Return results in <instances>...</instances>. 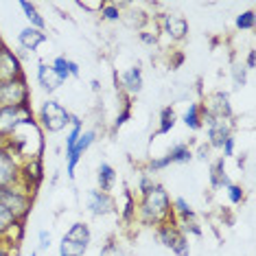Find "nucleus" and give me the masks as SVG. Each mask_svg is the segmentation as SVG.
Listing matches in <instances>:
<instances>
[{
	"instance_id": "c756f323",
	"label": "nucleus",
	"mask_w": 256,
	"mask_h": 256,
	"mask_svg": "<svg viewBox=\"0 0 256 256\" xmlns=\"http://www.w3.org/2000/svg\"><path fill=\"white\" fill-rule=\"evenodd\" d=\"M98 16H101L103 22H120L123 20V11H120V7L114 2H106V7L101 9Z\"/></svg>"
},
{
	"instance_id": "a211bd4d",
	"label": "nucleus",
	"mask_w": 256,
	"mask_h": 256,
	"mask_svg": "<svg viewBox=\"0 0 256 256\" xmlns=\"http://www.w3.org/2000/svg\"><path fill=\"white\" fill-rule=\"evenodd\" d=\"M22 226L4 206H0V241H9L11 246H18L22 236Z\"/></svg>"
},
{
	"instance_id": "c03bdc74",
	"label": "nucleus",
	"mask_w": 256,
	"mask_h": 256,
	"mask_svg": "<svg viewBox=\"0 0 256 256\" xmlns=\"http://www.w3.org/2000/svg\"><path fill=\"white\" fill-rule=\"evenodd\" d=\"M0 256H14V246L9 241H0Z\"/></svg>"
},
{
	"instance_id": "7ed1b4c3",
	"label": "nucleus",
	"mask_w": 256,
	"mask_h": 256,
	"mask_svg": "<svg viewBox=\"0 0 256 256\" xmlns=\"http://www.w3.org/2000/svg\"><path fill=\"white\" fill-rule=\"evenodd\" d=\"M72 114L68 112V108L64 106L57 98H46V101L40 106L38 110V125L40 130L46 134H60L64 132L68 125H70Z\"/></svg>"
},
{
	"instance_id": "423d86ee",
	"label": "nucleus",
	"mask_w": 256,
	"mask_h": 256,
	"mask_svg": "<svg viewBox=\"0 0 256 256\" xmlns=\"http://www.w3.org/2000/svg\"><path fill=\"white\" fill-rule=\"evenodd\" d=\"M24 106H31V88H28L26 77L2 81L0 84V110Z\"/></svg>"
},
{
	"instance_id": "f8f14e48",
	"label": "nucleus",
	"mask_w": 256,
	"mask_h": 256,
	"mask_svg": "<svg viewBox=\"0 0 256 256\" xmlns=\"http://www.w3.org/2000/svg\"><path fill=\"white\" fill-rule=\"evenodd\" d=\"M44 182V162L42 158H31L20 162V184L26 193L36 195L40 184Z\"/></svg>"
},
{
	"instance_id": "e433bc0d",
	"label": "nucleus",
	"mask_w": 256,
	"mask_h": 256,
	"mask_svg": "<svg viewBox=\"0 0 256 256\" xmlns=\"http://www.w3.org/2000/svg\"><path fill=\"white\" fill-rule=\"evenodd\" d=\"M50 246H53V234H50V230H40L38 232V250L36 252H48Z\"/></svg>"
},
{
	"instance_id": "ddd939ff",
	"label": "nucleus",
	"mask_w": 256,
	"mask_h": 256,
	"mask_svg": "<svg viewBox=\"0 0 256 256\" xmlns=\"http://www.w3.org/2000/svg\"><path fill=\"white\" fill-rule=\"evenodd\" d=\"M86 210H88L92 217H108V214H114L118 210L116 206V200L112 197V193H103L98 188H90L86 193Z\"/></svg>"
},
{
	"instance_id": "bb28decb",
	"label": "nucleus",
	"mask_w": 256,
	"mask_h": 256,
	"mask_svg": "<svg viewBox=\"0 0 256 256\" xmlns=\"http://www.w3.org/2000/svg\"><path fill=\"white\" fill-rule=\"evenodd\" d=\"M20 9H22V14H24L28 26L40 28V31H46V20H44V16L38 11L36 4L28 2V0H22V2H20Z\"/></svg>"
},
{
	"instance_id": "a19ab883",
	"label": "nucleus",
	"mask_w": 256,
	"mask_h": 256,
	"mask_svg": "<svg viewBox=\"0 0 256 256\" xmlns=\"http://www.w3.org/2000/svg\"><path fill=\"white\" fill-rule=\"evenodd\" d=\"M130 118H132V103L127 101V103H125V108L118 112V116H116V120H114V130H118V127H123V125H125Z\"/></svg>"
},
{
	"instance_id": "72a5a7b5",
	"label": "nucleus",
	"mask_w": 256,
	"mask_h": 256,
	"mask_svg": "<svg viewBox=\"0 0 256 256\" xmlns=\"http://www.w3.org/2000/svg\"><path fill=\"white\" fill-rule=\"evenodd\" d=\"M226 195H228V202L232 204V206H238V204H243V200H246V190H243V186L234 184V182H232L230 186H226Z\"/></svg>"
},
{
	"instance_id": "6ab92c4d",
	"label": "nucleus",
	"mask_w": 256,
	"mask_h": 256,
	"mask_svg": "<svg viewBox=\"0 0 256 256\" xmlns=\"http://www.w3.org/2000/svg\"><path fill=\"white\" fill-rule=\"evenodd\" d=\"M36 79H38V84L42 86V90L46 92V94H53V92H57L64 86V79L55 72V68L50 66L48 62H40L38 64Z\"/></svg>"
},
{
	"instance_id": "1a4fd4ad",
	"label": "nucleus",
	"mask_w": 256,
	"mask_h": 256,
	"mask_svg": "<svg viewBox=\"0 0 256 256\" xmlns=\"http://www.w3.org/2000/svg\"><path fill=\"white\" fill-rule=\"evenodd\" d=\"M200 110L204 116H212V118H232L234 116L230 94L224 90H212L208 94H204L200 101Z\"/></svg>"
},
{
	"instance_id": "58836bf2",
	"label": "nucleus",
	"mask_w": 256,
	"mask_h": 256,
	"mask_svg": "<svg viewBox=\"0 0 256 256\" xmlns=\"http://www.w3.org/2000/svg\"><path fill=\"white\" fill-rule=\"evenodd\" d=\"M234 151H236V138H234V134H232V136H228L226 138V142L221 144V158H232V156H234Z\"/></svg>"
},
{
	"instance_id": "393cba45",
	"label": "nucleus",
	"mask_w": 256,
	"mask_h": 256,
	"mask_svg": "<svg viewBox=\"0 0 256 256\" xmlns=\"http://www.w3.org/2000/svg\"><path fill=\"white\" fill-rule=\"evenodd\" d=\"M66 238H70V241H77V243H86V246H90L92 243V230L90 226L86 224V221H74L70 228L66 230Z\"/></svg>"
},
{
	"instance_id": "cd10ccee",
	"label": "nucleus",
	"mask_w": 256,
	"mask_h": 256,
	"mask_svg": "<svg viewBox=\"0 0 256 256\" xmlns=\"http://www.w3.org/2000/svg\"><path fill=\"white\" fill-rule=\"evenodd\" d=\"M176 123H178V114H176V110H173L171 106L162 108L160 120H158V130H156V134H158V136H166V134H171V130L176 127Z\"/></svg>"
},
{
	"instance_id": "f704fd0d",
	"label": "nucleus",
	"mask_w": 256,
	"mask_h": 256,
	"mask_svg": "<svg viewBox=\"0 0 256 256\" xmlns=\"http://www.w3.org/2000/svg\"><path fill=\"white\" fill-rule=\"evenodd\" d=\"M254 11H243V14L236 16L234 20V26L238 28V31H252L254 28Z\"/></svg>"
},
{
	"instance_id": "2eb2a0df",
	"label": "nucleus",
	"mask_w": 256,
	"mask_h": 256,
	"mask_svg": "<svg viewBox=\"0 0 256 256\" xmlns=\"http://www.w3.org/2000/svg\"><path fill=\"white\" fill-rule=\"evenodd\" d=\"M158 28L171 42H184V40L188 38V22L180 14H160Z\"/></svg>"
},
{
	"instance_id": "473e14b6",
	"label": "nucleus",
	"mask_w": 256,
	"mask_h": 256,
	"mask_svg": "<svg viewBox=\"0 0 256 256\" xmlns=\"http://www.w3.org/2000/svg\"><path fill=\"white\" fill-rule=\"evenodd\" d=\"M120 217H123L125 224H132L136 219V197L132 193H125V206L120 210Z\"/></svg>"
},
{
	"instance_id": "c85d7f7f",
	"label": "nucleus",
	"mask_w": 256,
	"mask_h": 256,
	"mask_svg": "<svg viewBox=\"0 0 256 256\" xmlns=\"http://www.w3.org/2000/svg\"><path fill=\"white\" fill-rule=\"evenodd\" d=\"M90 246H86V243H77V241H70V238L62 236L60 241V256H86Z\"/></svg>"
},
{
	"instance_id": "4c0bfd02",
	"label": "nucleus",
	"mask_w": 256,
	"mask_h": 256,
	"mask_svg": "<svg viewBox=\"0 0 256 256\" xmlns=\"http://www.w3.org/2000/svg\"><path fill=\"white\" fill-rule=\"evenodd\" d=\"M77 7L84 9V11H90V14H101V9L106 7V2L103 0H77Z\"/></svg>"
},
{
	"instance_id": "49530a36",
	"label": "nucleus",
	"mask_w": 256,
	"mask_h": 256,
	"mask_svg": "<svg viewBox=\"0 0 256 256\" xmlns=\"http://www.w3.org/2000/svg\"><path fill=\"white\" fill-rule=\"evenodd\" d=\"M0 44H2V40H0Z\"/></svg>"
},
{
	"instance_id": "9b49d317",
	"label": "nucleus",
	"mask_w": 256,
	"mask_h": 256,
	"mask_svg": "<svg viewBox=\"0 0 256 256\" xmlns=\"http://www.w3.org/2000/svg\"><path fill=\"white\" fill-rule=\"evenodd\" d=\"M202 123L206 127V144L210 149H221V144L228 136H232V130H234L232 118H212V116L202 114Z\"/></svg>"
},
{
	"instance_id": "37998d69",
	"label": "nucleus",
	"mask_w": 256,
	"mask_h": 256,
	"mask_svg": "<svg viewBox=\"0 0 256 256\" xmlns=\"http://www.w3.org/2000/svg\"><path fill=\"white\" fill-rule=\"evenodd\" d=\"M243 66L248 68V72H250V70H254V68H256V50H254V48H250V50H248V55H246V62H243Z\"/></svg>"
},
{
	"instance_id": "f3484780",
	"label": "nucleus",
	"mask_w": 256,
	"mask_h": 256,
	"mask_svg": "<svg viewBox=\"0 0 256 256\" xmlns=\"http://www.w3.org/2000/svg\"><path fill=\"white\" fill-rule=\"evenodd\" d=\"M18 77H24L20 57L14 50H9L4 44H0V84L9 79H18Z\"/></svg>"
},
{
	"instance_id": "ea45409f",
	"label": "nucleus",
	"mask_w": 256,
	"mask_h": 256,
	"mask_svg": "<svg viewBox=\"0 0 256 256\" xmlns=\"http://www.w3.org/2000/svg\"><path fill=\"white\" fill-rule=\"evenodd\" d=\"M138 40H140L142 44H147V46H156L158 44V40H160V36L156 31H147V28H140L138 31Z\"/></svg>"
},
{
	"instance_id": "b1692460",
	"label": "nucleus",
	"mask_w": 256,
	"mask_h": 256,
	"mask_svg": "<svg viewBox=\"0 0 256 256\" xmlns=\"http://www.w3.org/2000/svg\"><path fill=\"white\" fill-rule=\"evenodd\" d=\"M164 160L168 164H188V162H193V149L186 142H178L173 147H168V151L164 154Z\"/></svg>"
},
{
	"instance_id": "c9c22d12",
	"label": "nucleus",
	"mask_w": 256,
	"mask_h": 256,
	"mask_svg": "<svg viewBox=\"0 0 256 256\" xmlns=\"http://www.w3.org/2000/svg\"><path fill=\"white\" fill-rule=\"evenodd\" d=\"M98 256H125V252H123V248L118 246V241L110 238V241L103 243V248L98 250Z\"/></svg>"
},
{
	"instance_id": "a18cd8bd",
	"label": "nucleus",
	"mask_w": 256,
	"mask_h": 256,
	"mask_svg": "<svg viewBox=\"0 0 256 256\" xmlns=\"http://www.w3.org/2000/svg\"><path fill=\"white\" fill-rule=\"evenodd\" d=\"M31 256H40V252H31Z\"/></svg>"
},
{
	"instance_id": "0eeeda50",
	"label": "nucleus",
	"mask_w": 256,
	"mask_h": 256,
	"mask_svg": "<svg viewBox=\"0 0 256 256\" xmlns=\"http://www.w3.org/2000/svg\"><path fill=\"white\" fill-rule=\"evenodd\" d=\"M171 206H173V219H171L173 224H176L186 236L188 234L202 236V226H200V219H197L195 208L190 206L184 197H176V200L171 202Z\"/></svg>"
},
{
	"instance_id": "4468645a",
	"label": "nucleus",
	"mask_w": 256,
	"mask_h": 256,
	"mask_svg": "<svg viewBox=\"0 0 256 256\" xmlns=\"http://www.w3.org/2000/svg\"><path fill=\"white\" fill-rule=\"evenodd\" d=\"M96 140V130H84V134L79 136V140L74 142V147L70 151H66V176L68 180H74V171L77 164L84 158V154L88 151Z\"/></svg>"
},
{
	"instance_id": "dca6fc26",
	"label": "nucleus",
	"mask_w": 256,
	"mask_h": 256,
	"mask_svg": "<svg viewBox=\"0 0 256 256\" xmlns=\"http://www.w3.org/2000/svg\"><path fill=\"white\" fill-rule=\"evenodd\" d=\"M118 90L127 96V101L134 96H138L144 88V77H142V68L140 66H130L127 70H123L116 77Z\"/></svg>"
},
{
	"instance_id": "20e7f679",
	"label": "nucleus",
	"mask_w": 256,
	"mask_h": 256,
	"mask_svg": "<svg viewBox=\"0 0 256 256\" xmlns=\"http://www.w3.org/2000/svg\"><path fill=\"white\" fill-rule=\"evenodd\" d=\"M154 236H156V241H158L162 248L171 250L176 256H190L188 236H186L184 232L173 224V221H166V224L154 228Z\"/></svg>"
},
{
	"instance_id": "9d476101",
	"label": "nucleus",
	"mask_w": 256,
	"mask_h": 256,
	"mask_svg": "<svg viewBox=\"0 0 256 256\" xmlns=\"http://www.w3.org/2000/svg\"><path fill=\"white\" fill-rule=\"evenodd\" d=\"M33 118L31 106L24 108H2L0 110V142H7L14 132L24 123V120Z\"/></svg>"
},
{
	"instance_id": "4be33fe9",
	"label": "nucleus",
	"mask_w": 256,
	"mask_h": 256,
	"mask_svg": "<svg viewBox=\"0 0 256 256\" xmlns=\"http://www.w3.org/2000/svg\"><path fill=\"white\" fill-rule=\"evenodd\" d=\"M116 180H118V176H116V168L110 164V162H101L96 168V188L103 190V193H112L114 186H116Z\"/></svg>"
},
{
	"instance_id": "a878e982",
	"label": "nucleus",
	"mask_w": 256,
	"mask_h": 256,
	"mask_svg": "<svg viewBox=\"0 0 256 256\" xmlns=\"http://www.w3.org/2000/svg\"><path fill=\"white\" fill-rule=\"evenodd\" d=\"M182 123L186 125V130H190V132H200L204 123H202V110H200V103H188V108L184 110V114H182Z\"/></svg>"
},
{
	"instance_id": "5701e85b",
	"label": "nucleus",
	"mask_w": 256,
	"mask_h": 256,
	"mask_svg": "<svg viewBox=\"0 0 256 256\" xmlns=\"http://www.w3.org/2000/svg\"><path fill=\"white\" fill-rule=\"evenodd\" d=\"M50 66H53V68H55V72L64 79V84H66V81L70 79V77H79V72H81L79 64H77V62H72V60H68L66 55H57L55 60L50 62Z\"/></svg>"
},
{
	"instance_id": "aec40b11",
	"label": "nucleus",
	"mask_w": 256,
	"mask_h": 256,
	"mask_svg": "<svg viewBox=\"0 0 256 256\" xmlns=\"http://www.w3.org/2000/svg\"><path fill=\"white\" fill-rule=\"evenodd\" d=\"M46 40H48L46 31H40V28H33V26H24L18 33V44L24 53H36Z\"/></svg>"
},
{
	"instance_id": "412c9836",
	"label": "nucleus",
	"mask_w": 256,
	"mask_h": 256,
	"mask_svg": "<svg viewBox=\"0 0 256 256\" xmlns=\"http://www.w3.org/2000/svg\"><path fill=\"white\" fill-rule=\"evenodd\" d=\"M208 182H210L212 190H226V186H230V176L226 171V160L217 158L214 162H210V171H208Z\"/></svg>"
},
{
	"instance_id": "79ce46f5",
	"label": "nucleus",
	"mask_w": 256,
	"mask_h": 256,
	"mask_svg": "<svg viewBox=\"0 0 256 256\" xmlns=\"http://www.w3.org/2000/svg\"><path fill=\"white\" fill-rule=\"evenodd\" d=\"M210 147H208L206 142H202L200 147H197V151H193V158H197V160H208L210 158Z\"/></svg>"
},
{
	"instance_id": "f257e3e1",
	"label": "nucleus",
	"mask_w": 256,
	"mask_h": 256,
	"mask_svg": "<svg viewBox=\"0 0 256 256\" xmlns=\"http://www.w3.org/2000/svg\"><path fill=\"white\" fill-rule=\"evenodd\" d=\"M171 195L162 184H156L149 193L138 197L136 202V224L144 228H158L173 219V206Z\"/></svg>"
},
{
	"instance_id": "2f4dec72",
	"label": "nucleus",
	"mask_w": 256,
	"mask_h": 256,
	"mask_svg": "<svg viewBox=\"0 0 256 256\" xmlns=\"http://www.w3.org/2000/svg\"><path fill=\"white\" fill-rule=\"evenodd\" d=\"M230 77H232V84H234V88H243V86L248 84V68L243 66V64H232Z\"/></svg>"
},
{
	"instance_id": "6e6552de",
	"label": "nucleus",
	"mask_w": 256,
	"mask_h": 256,
	"mask_svg": "<svg viewBox=\"0 0 256 256\" xmlns=\"http://www.w3.org/2000/svg\"><path fill=\"white\" fill-rule=\"evenodd\" d=\"M20 184V158L7 142H0V188Z\"/></svg>"
},
{
	"instance_id": "f03ea898",
	"label": "nucleus",
	"mask_w": 256,
	"mask_h": 256,
	"mask_svg": "<svg viewBox=\"0 0 256 256\" xmlns=\"http://www.w3.org/2000/svg\"><path fill=\"white\" fill-rule=\"evenodd\" d=\"M7 144L14 149V154L20 158V162L31 160V158H42L44 132L40 130L36 118H28L14 132V136L7 140Z\"/></svg>"
},
{
	"instance_id": "39448f33",
	"label": "nucleus",
	"mask_w": 256,
	"mask_h": 256,
	"mask_svg": "<svg viewBox=\"0 0 256 256\" xmlns=\"http://www.w3.org/2000/svg\"><path fill=\"white\" fill-rule=\"evenodd\" d=\"M0 206H4L20 224H24L26 217L31 214V208H33V195L26 193L22 186L2 188V193H0Z\"/></svg>"
},
{
	"instance_id": "7c9ffc66",
	"label": "nucleus",
	"mask_w": 256,
	"mask_h": 256,
	"mask_svg": "<svg viewBox=\"0 0 256 256\" xmlns=\"http://www.w3.org/2000/svg\"><path fill=\"white\" fill-rule=\"evenodd\" d=\"M156 184H158V182L154 180V176H151V173H147V171H142L140 176H138V180H136V195L142 197L144 193H149V190L154 188Z\"/></svg>"
}]
</instances>
